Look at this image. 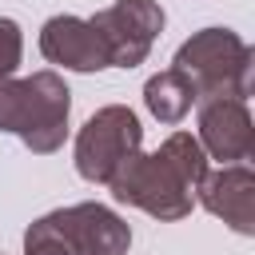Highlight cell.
Returning <instances> with one entry per match:
<instances>
[{
    "mask_svg": "<svg viewBox=\"0 0 255 255\" xmlns=\"http://www.w3.org/2000/svg\"><path fill=\"white\" fill-rule=\"evenodd\" d=\"M139 143H143V128L135 112L124 104H108L76 135V171L88 183H108L116 167L139 151Z\"/></svg>",
    "mask_w": 255,
    "mask_h": 255,
    "instance_id": "277c9868",
    "label": "cell"
},
{
    "mask_svg": "<svg viewBox=\"0 0 255 255\" xmlns=\"http://www.w3.org/2000/svg\"><path fill=\"white\" fill-rule=\"evenodd\" d=\"M24 255H72V247L56 235V227L40 215L36 223H28L24 231Z\"/></svg>",
    "mask_w": 255,
    "mask_h": 255,
    "instance_id": "7c38bea8",
    "label": "cell"
},
{
    "mask_svg": "<svg viewBox=\"0 0 255 255\" xmlns=\"http://www.w3.org/2000/svg\"><path fill=\"white\" fill-rule=\"evenodd\" d=\"M143 104L159 124H179L195 108V88L179 68H163L143 84Z\"/></svg>",
    "mask_w": 255,
    "mask_h": 255,
    "instance_id": "30bf717a",
    "label": "cell"
},
{
    "mask_svg": "<svg viewBox=\"0 0 255 255\" xmlns=\"http://www.w3.org/2000/svg\"><path fill=\"white\" fill-rule=\"evenodd\" d=\"M108 52V68H135L147 60L155 36L163 32V8L155 0H116L88 20Z\"/></svg>",
    "mask_w": 255,
    "mask_h": 255,
    "instance_id": "5b68a950",
    "label": "cell"
},
{
    "mask_svg": "<svg viewBox=\"0 0 255 255\" xmlns=\"http://www.w3.org/2000/svg\"><path fill=\"white\" fill-rule=\"evenodd\" d=\"M56 235L72 247V255H128L131 227L104 203H72L44 215Z\"/></svg>",
    "mask_w": 255,
    "mask_h": 255,
    "instance_id": "8992f818",
    "label": "cell"
},
{
    "mask_svg": "<svg viewBox=\"0 0 255 255\" xmlns=\"http://www.w3.org/2000/svg\"><path fill=\"white\" fill-rule=\"evenodd\" d=\"M40 52L48 64L72 68V72H100L108 68V52L96 36V28L80 16H52L40 28Z\"/></svg>",
    "mask_w": 255,
    "mask_h": 255,
    "instance_id": "9c48e42d",
    "label": "cell"
},
{
    "mask_svg": "<svg viewBox=\"0 0 255 255\" xmlns=\"http://www.w3.org/2000/svg\"><path fill=\"white\" fill-rule=\"evenodd\" d=\"M108 187H112V195L120 203L139 207V211H147L151 219H163V223L183 219L191 211V203H195V191L183 183V175L159 151H151V155H143V151L128 155L116 167V175L108 179Z\"/></svg>",
    "mask_w": 255,
    "mask_h": 255,
    "instance_id": "3957f363",
    "label": "cell"
},
{
    "mask_svg": "<svg viewBox=\"0 0 255 255\" xmlns=\"http://www.w3.org/2000/svg\"><path fill=\"white\" fill-rule=\"evenodd\" d=\"M72 92L56 72H32L24 80H0V131L24 139L28 151L52 155L68 139Z\"/></svg>",
    "mask_w": 255,
    "mask_h": 255,
    "instance_id": "6da1fadb",
    "label": "cell"
},
{
    "mask_svg": "<svg viewBox=\"0 0 255 255\" xmlns=\"http://www.w3.org/2000/svg\"><path fill=\"white\" fill-rule=\"evenodd\" d=\"M199 147L219 163H243L255 151V124L247 100H203L199 104Z\"/></svg>",
    "mask_w": 255,
    "mask_h": 255,
    "instance_id": "52a82bcc",
    "label": "cell"
},
{
    "mask_svg": "<svg viewBox=\"0 0 255 255\" xmlns=\"http://www.w3.org/2000/svg\"><path fill=\"white\" fill-rule=\"evenodd\" d=\"M251 48L231 28H203L179 44L171 68H179L191 88L195 104L203 100H247L251 96Z\"/></svg>",
    "mask_w": 255,
    "mask_h": 255,
    "instance_id": "7a4b0ae2",
    "label": "cell"
},
{
    "mask_svg": "<svg viewBox=\"0 0 255 255\" xmlns=\"http://www.w3.org/2000/svg\"><path fill=\"white\" fill-rule=\"evenodd\" d=\"M20 56H24V36H20V24L0 16V80H8L16 68H20Z\"/></svg>",
    "mask_w": 255,
    "mask_h": 255,
    "instance_id": "4fadbf2b",
    "label": "cell"
},
{
    "mask_svg": "<svg viewBox=\"0 0 255 255\" xmlns=\"http://www.w3.org/2000/svg\"><path fill=\"white\" fill-rule=\"evenodd\" d=\"M155 151H159V155H163V159L183 175V183H187L191 191H195V187H199V179L211 171V167H207V151L199 147V139H195L191 131H171Z\"/></svg>",
    "mask_w": 255,
    "mask_h": 255,
    "instance_id": "8fae6325",
    "label": "cell"
},
{
    "mask_svg": "<svg viewBox=\"0 0 255 255\" xmlns=\"http://www.w3.org/2000/svg\"><path fill=\"white\" fill-rule=\"evenodd\" d=\"M199 203L239 235H255V171L247 163H223L199 179Z\"/></svg>",
    "mask_w": 255,
    "mask_h": 255,
    "instance_id": "ba28073f",
    "label": "cell"
}]
</instances>
